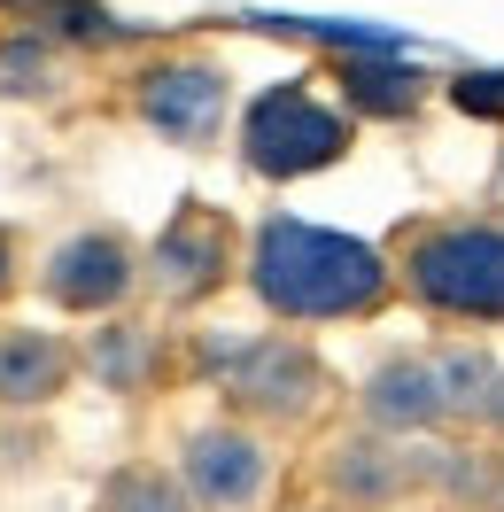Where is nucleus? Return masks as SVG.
I'll return each mask as SVG.
<instances>
[{
  "label": "nucleus",
  "instance_id": "7ed1b4c3",
  "mask_svg": "<svg viewBox=\"0 0 504 512\" xmlns=\"http://www.w3.org/2000/svg\"><path fill=\"white\" fill-rule=\"evenodd\" d=\"M349 148V125L334 109H318L303 86H272V94L249 109V163L272 171V179H295V171H318Z\"/></svg>",
  "mask_w": 504,
  "mask_h": 512
},
{
  "label": "nucleus",
  "instance_id": "423d86ee",
  "mask_svg": "<svg viewBox=\"0 0 504 512\" xmlns=\"http://www.w3.org/2000/svg\"><path fill=\"white\" fill-rule=\"evenodd\" d=\"M187 466H194V489L218 497V505H249L256 481H264V458H256L249 435H202Z\"/></svg>",
  "mask_w": 504,
  "mask_h": 512
},
{
  "label": "nucleus",
  "instance_id": "6e6552de",
  "mask_svg": "<svg viewBox=\"0 0 504 512\" xmlns=\"http://www.w3.org/2000/svg\"><path fill=\"white\" fill-rule=\"evenodd\" d=\"M156 264L171 272V288L179 295H194L210 272H218V225H202V218H179V233L156 249Z\"/></svg>",
  "mask_w": 504,
  "mask_h": 512
},
{
  "label": "nucleus",
  "instance_id": "f8f14e48",
  "mask_svg": "<svg viewBox=\"0 0 504 512\" xmlns=\"http://www.w3.org/2000/svg\"><path fill=\"white\" fill-rule=\"evenodd\" d=\"M0 288H8V249H0Z\"/></svg>",
  "mask_w": 504,
  "mask_h": 512
},
{
  "label": "nucleus",
  "instance_id": "f03ea898",
  "mask_svg": "<svg viewBox=\"0 0 504 512\" xmlns=\"http://www.w3.org/2000/svg\"><path fill=\"white\" fill-rule=\"evenodd\" d=\"M404 272L450 319H504V233L497 225H442L404 256Z\"/></svg>",
  "mask_w": 504,
  "mask_h": 512
},
{
  "label": "nucleus",
  "instance_id": "9d476101",
  "mask_svg": "<svg viewBox=\"0 0 504 512\" xmlns=\"http://www.w3.org/2000/svg\"><path fill=\"white\" fill-rule=\"evenodd\" d=\"M450 94H458V109H473V117H504V70H473Z\"/></svg>",
  "mask_w": 504,
  "mask_h": 512
},
{
  "label": "nucleus",
  "instance_id": "20e7f679",
  "mask_svg": "<svg viewBox=\"0 0 504 512\" xmlns=\"http://www.w3.org/2000/svg\"><path fill=\"white\" fill-rule=\"evenodd\" d=\"M140 109H148V125L171 132V140H210L225 117V78L210 63H163L140 78Z\"/></svg>",
  "mask_w": 504,
  "mask_h": 512
},
{
  "label": "nucleus",
  "instance_id": "9b49d317",
  "mask_svg": "<svg viewBox=\"0 0 504 512\" xmlns=\"http://www.w3.org/2000/svg\"><path fill=\"white\" fill-rule=\"evenodd\" d=\"M117 512H187V505H179L163 481H125V489H117Z\"/></svg>",
  "mask_w": 504,
  "mask_h": 512
},
{
  "label": "nucleus",
  "instance_id": "39448f33",
  "mask_svg": "<svg viewBox=\"0 0 504 512\" xmlns=\"http://www.w3.org/2000/svg\"><path fill=\"white\" fill-rule=\"evenodd\" d=\"M125 288H132V264H125V249H117L109 233H78V241L55 249V264H47V295H63V303H78V311L117 303Z\"/></svg>",
  "mask_w": 504,
  "mask_h": 512
},
{
  "label": "nucleus",
  "instance_id": "0eeeda50",
  "mask_svg": "<svg viewBox=\"0 0 504 512\" xmlns=\"http://www.w3.org/2000/svg\"><path fill=\"white\" fill-rule=\"evenodd\" d=\"M63 381V350L39 342V334H0V396L8 404H32Z\"/></svg>",
  "mask_w": 504,
  "mask_h": 512
},
{
  "label": "nucleus",
  "instance_id": "f257e3e1",
  "mask_svg": "<svg viewBox=\"0 0 504 512\" xmlns=\"http://www.w3.org/2000/svg\"><path fill=\"white\" fill-rule=\"evenodd\" d=\"M256 288L272 311L287 319H342V311H365L388 272L365 241H342V233H318V225L272 218L256 233Z\"/></svg>",
  "mask_w": 504,
  "mask_h": 512
},
{
  "label": "nucleus",
  "instance_id": "1a4fd4ad",
  "mask_svg": "<svg viewBox=\"0 0 504 512\" xmlns=\"http://www.w3.org/2000/svg\"><path fill=\"white\" fill-rule=\"evenodd\" d=\"M342 86L357 109H373V117H404L411 101H419V78L411 70H380V63H342Z\"/></svg>",
  "mask_w": 504,
  "mask_h": 512
}]
</instances>
